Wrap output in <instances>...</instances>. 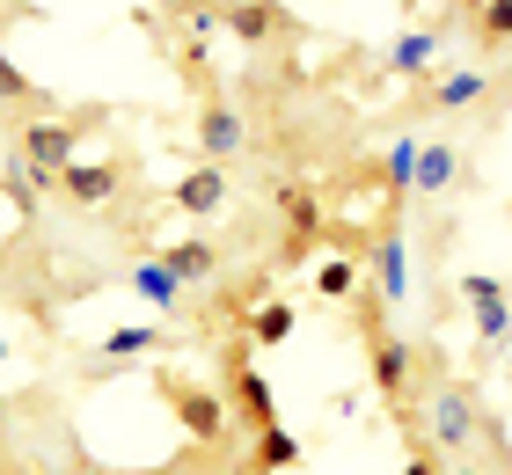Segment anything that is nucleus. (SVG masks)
<instances>
[{
  "label": "nucleus",
  "instance_id": "nucleus-1",
  "mask_svg": "<svg viewBox=\"0 0 512 475\" xmlns=\"http://www.w3.org/2000/svg\"><path fill=\"white\" fill-rule=\"evenodd\" d=\"M476 424H483V395H476V380H439V388L425 395V410H417V439L432 446L439 461H461V454H476Z\"/></svg>",
  "mask_w": 512,
  "mask_h": 475
},
{
  "label": "nucleus",
  "instance_id": "nucleus-2",
  "mask_svg": "<svg viewBox=\"0 0 512 475\" xmlns=\"http://www.w3.org/2000/svg\"><path fill=\"white\" fill-rule=\"evenodd\" d=\"M220 395H227V417L242 424V432H271V424H286L278 417V395H271V380L264 366H256V351L235 337V344H220Z\"/></svg>",
  "mask_w": 512,
  "mask_h": 475
},
{
  "label": "nucleus",
  "instance_id": "nucleus-3",
  "mask_svg": "<svg viewBox=\"0 0 512 475\" xmlns=\"http://www.w3.org/2000/svg\"><path fill=\"white\" fill-rule=\"evenodd\" d=\"M161 402L183 417L191 446H235V424H227V395L213 380H191V373H161Z\"/></svg>",
  "mask_w": 512,
  "mask_h": 475
},
{
  "label": "nucleus",
  "instance_id": "nucleus-4",
  "mask_svg": "<svg viewBox=\"0 0 512 475\" xmlns=\"http://www.w3.org/2000/svg\"><path fill=\"white\" fill-rule=\"evenodd\" d=\"M461 30V15H432V22H417V30H395L381 44V66H388V81H410V88H425L439 74V59H447V37Z\"/></svg>",
  "mask_w": 512,
  "mask_h": 475
},
{
  "label": "nucleus",
  "instance_id": "nucleus-5",
  "mask_svg": "<svg viewBox=\"0 0 512 475\" xmlns=\"http://www.w3.org/2000/svg\"><path fill=\"white\" fill-rule=\"evenodd\" d=\"M491 88H498V74L491 66H439V74L417 88V103H410V117H469V110H483L491 103Z\"/></svg>",
  "mask_w": 512,
  "mask_h": 475
},
{
  "label": "nucleus",
  "instance_id": "nucleus-6",
  "mask_svg": "<svg viewBox=\"0 0 512 475\" xmlns=\"http://www.w3.org/2000/svg\"><path fill=\"white\" fill-rule=\"evenodd\" d=\"M264 198H271V212L286 220V249H278V264H300L315 242H322V198L300 176H271L264 183Z\"/></svg>",
  "mask_w": 512,
  "mask_h": 475
},
{
  "label": "nucleus",
  "instance_id": "nucleus-7",
  "mask_svg": "<svg viewBox=\"0 0 512 475\" xmlns=\"http://www.w3.org/2000/svg\"><path fill=\"white\" fill-rule=\"evenodd\" d=\"M447 190H476V161L454 139H417V169H410V205H432Z\"/></svg>",
  "mask_w": 512,
  "mask_h": 475
},
{
  "label": "nucleus",
  "instance_id": "nucleus-8",
  "mask_svg": "<svg viewBox=\"0 0 512 475\" xmlns=\"http://www.w3.org/2000/svg\"><path fill=\"white\" fill-rule=\"evenodd\" d=\"M15 161L59 183L66 161H81V125H74V117H44V125L30 117V125H15Z\"/></svg>",
  "mask_w": 512,
  "mask_h": 475
},
{
  "label": "nucleus",
  "instance_id": "nucleus-9",
  "mask_svg": "<svg viewBox=\"0 0 512 475\" xmlns=\"http://www.w3.org/2000/svg\"><path fill=\"white\" fill-rule=\"evenodd\" d=\"M454 293H461V307L476 315L483 359H491V351H505V344H512V293H505V278H491V271H469V278L454 285Z\"/></svg>",
  "mask_w": 512,
  "mask_h": 475
},
{
  "label": "nucleus",
  "instance_id": "nucleus-10",
  "mask_svg": "<svg viewBox=\"0 0 512 475\" xmlns=\"http://www.w3.org/2000/svg\"><path fill=\"white\" fill-rule=\"evenodd\" d=\"M132 183V161H66L59 169V198H74L81 212H110Z\"/></svg>",
  "mask_w": 512,
  "mask_h": 475
},
{
  "label": "nucleus",
  "instance_id": "nucleus-11",
  "mask_svg": "<svg viewBox=\"0 0 512 475\" xmlns=\"http://www.w3.org/2000/svg\"><path fill=\"white\" fill-rule=\"evenodd\" d=\"M227 37L242 44V52H271V44H286V37H300V22L278 8V0H235L227 8V22H220Z\"/></svg>",
  "mask_w": 512,
  "mask_h": 475
},
{
  "label": "nucleus",
  "instance_id": "nucleus-12",
  "mask_svg": "<svg viewBox=\"0 0 512 475\" xmlns=\"http://www.w3.org/2000/svg\"><path fill=\"white\" fill-rule=\"evenodd\" d=\"M249 147V117L227 103V95H213V103H198V154L213 161V169H227Z\"/></svg>",
  "mask_w": 512,
  "mask_h": 475
},
{
  "label": "nucleus",
  "instance_id": "nucleus-13",
  "mask_svg": "<svg viewBox=\"0 0 512 475\" xmlns=\"http://www.w3.org/2000/svg\"><path fill=\"white\" fill-rule=\"evenodd\" d=\"M366 271H374V293L388 300V315L410 300V256H403V220H388L374 242H366Z\"/></svg>",
  "mask_w": 512,
  "mask_h": 475
},
{
  "label": "nucleus",
  "instance_id": "nucleus-14",
  "mask_svg": "<svg viewBox=\"0 0 512 475\" xmlns=\"http://www.w3.org/2000/svg\"><path fill=\"white\" fill-rule=\"evenodd\" d=\"M154 256L183 278V293H198V285H213V278L227 271V249L213 242V234H183V242H161Z\"/></svg>",
  "mask_w": 512,
  "mask_h": 475
},
{
  "label": "nucleus",
  "instance_id": "nucleus-15",
  "mask_svg": "<svg viewBox=\"0 0 512 475\" xmlns=\"http://www.w3.org/2000/svg\"><path fill=\"white\" fill-rule=\"evenodd\" d=\"M227 198H235V183H227V169H213V161H198V169L169 190V205L191 212V220H213V212H227Z\"/></svg>",
  "mask_w": 512,
  "mask_h": 475
},
{
  "label": "nucleus",
  "instance_id": "nucleus-16",
  "mask_svg": "<svg viewBox=\"0 0 512 475\" xmlns=\"http://www.w3.org/2000/svg\"><path fill=\"white\" fill-rule=\"evenodd\" d=\"M227 8H235V0H169V8H154V15H147V30L161 22L169 37H198V44H213V30L227 22Z\"/></svg>",
  "mask_w": 512,
  "mask_h": 475
},
{
  "label": "nucleus",
  "instance_id": "nucleus-17",
  "mask_svg": "<svg viewBox=\"0 0 512 475\" xmlns=\"http://www.w3.org/2000/svg\"><path fill=\"white\" fill-rule=\"evenodd\" d=\"M125 278H132V293H139V300H154V315H176V307L191 300V293H183V278L161 264V256H139Z\"/></svg>",
  "mask_w": 512,
  "mask_h": 475
},
{
  "label": "nucleus",
  "instance_id": "nucleus-18",
  "mask_svg": "<svg viewBox=\"0 0 512 475\" xmlns=\"http://www.w3.org/2000/svg\"><path fill=\"white\" fill-rule=\"evenodd\" d=\"M293 322H300V307L271 293L264 307H249V322H242V344H249V351H271V344H286V337H293Z\"/></svg>",
  "mask_w": 512,
  "mask_h": 475
},
{
  "label": "nucleus",
  "instance_id": "nucleus-19",
  "mask_svg": "<svg viewBox=\"0 0 512 475\" xmlns=\"http://www.w3.org/2000/svg\"><path fill=\"white\" fill-rule=\"evenodd\" d=\"M169 52H176V81L198 95V103H213L220 81H213V44H198V37H169Z\"/></svg>",
  "mask_w": 512,
  "mask_h": 475
},
{
  "label": "nucleus",
  "instance_id": "nucleus-20",
  "mask_svg": "<svg viewBox=\"0 0 512 475\" xmlns=\"http://www.w3.org/2000/svg\"><path fill=\"white\" fill-rule=\"evenodd\" d=\"M293 461H300V439L286 432V424H271V432H256V439H249L242 475H278V468H293Z\"/></svg>",
  "mask_w": 512,
  "mask_h": 475
},
{
  "label": "nucleus",
  "instance_id": "nucleus-21",
  "mask_svg": "<svg viewBox=\"0 0 512 475\" xmlns=\"http://www.w3.org/2000/svg\"><path fill=\"white\" fill-rule=\"evenodd\" d=\"M352 293H359V256H322L315 264V300L352 307Z\"/></svg>",
  "mask_w": 512,
  "mask_h": 475
},
{
  "label": "nucleus",
  "instance_id": "nucleus-22",
  "mask_svg": "<svg viewBox=\"0 0 512 475\" xmlns=\"http://www.w3.org/2000/svg\"><path fill=\"white\" fill-rule=\"evenodd\" d=\"M476 44H483V59L512 52V0H483L476 8Z\"/></svg>",
  "mask_w": 512,
  "mask_h": 475
},
{
  "label": "nucleus",
  "instance_id": "nucleus-23",
  "mask_svg": "<svg viewBox=\"0 0 512 475\" xmlns=\"http://www.w3.org/2000/svg\"><path fill=\"white\" fill-rule=\"evenodd\" d=\"M169 344H176L169 329L147 322V329H118V337H103V344H96V359H125V351H169Z\"/></svg>",
  "mask_w": 512,
  "mask_h": 475
},
{
  "label": "nucleus",
  "instance_id": "nucleus-24",
  "mask_svg": "<svg viewBox=\"0 0 512 475\" xmlns=\"http://www.w3.org/2000/svg\"><path fill=\"white\" fill-rule=\"evenodd\" d=\"M0 103H30V110H52V95H44V88H30V74H22V66H8V59H0Z\"/></svg>",
  "mask_w": 512,
  "mask_h": 475
},
{
  "label": "nucleus",
  "instance_id": "nucleus-25",
  "mask_svg": "<svg viewBox=\"0 0 512 475\" xmlns=\"http://www.w3.org/2000/svg\"><path fill=\"white\" fill-rule=\"evenodd\" d=\"M403 475H447V461H439L425 439H410V461H403Z\"/></svg>",
  "mask_w": 512,
  "mask_h": 475
},
{
  "label": "nucleus",
  "instance_id": "nucleus-26",
  "mask_svg": "<svg viewBox=\"0 0 512 475\" xmlns=\"http://www.w3.org/2000/svg\"><path fill=\"white\" fill-rule=\"evenodd\" d=\"M447 475H491V468H483L476 454H461V461H447Z\"/></svg>",
  "mask_w": 512,
  "mask_h": 475
},
{
  "label": "nucleus",
  "instance_id": "nucleus-27",
  "mask_svg": "<svg viewBox=\"0 0 512 475\" xmlns=\"http://www.w3.org/2000/svg\"><path fill=\"white\" fill-rule=\"evenodd\" d=\"M454 8H483V0H454Z\"/></svg>",
  "mask_w": 512,
  "mask_h": 475
},
{
  "label": "nucleus",
  "instance_id": "nucleus-28",
  "mask_svg": "<svg viewBox=\"0 0 512 475\" xmlns=\"http://www.w3.org/2000/svg\"><path fill=\"white\" fill-rule=\"evenodd\" d=\"M0 366H8V344H0Z\"/></svg>",
  "mask_w": 512,
  "mask_h": 475
}]
</instances>
